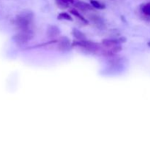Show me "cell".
I'll use <instances>...</instances> for the list:
<instances>
[{"instance_id":"cell-16","label":"cell","mask_w":150,"mask_h":150,"mask_svg":"<svg viewBox=\"0 0 150 150\" xmlns=\"http://www.w3.org/2000/svg\"><path fill=\"white\" fill-rule=\"evenodd\" d=\"M147 45H148V46H149V47H150V41H149V42H147Z\"/></svg>"},{"instance_id":"cell-1","label":"cell","mask_w":150,"mask_h":150,"mask_svg":"<svg viewBox=\"0 0 150 150\" xmlns=\"http://www.w3.org/2000/svg\"><path fill=\"white\" fill-rule=\"evenodd\" d=\"M34 14L31 11H26L21 13L16 18V24L21 30L29 29V26L32 23Z\"/></svg>"},{"instance_id":"cell-11","label":"cell","mask_w":150,"mask_h":150,"mask_svg":"<svg viewBox=\"0 0 150 150\" xmlns=\"http://www.w3.org/2000/svg\"><path fill=\"white\" fill-rule=\"evenodd\" d=\"M70 13H71V14H73L74 16H76L77 18H79V20L82 22V23H85V24H87L88 23V21L86 20V19L85 18L83 17L82 15H81L80 13H79L78 10H75V9H73V10H70Z\"/></svg>"},{"instance_id":"cell-2","label":"cell","mask_w":150,"mask_h":150,"mask_svg":"<svg viewBox=\"0 0 150 150\" xmlns=\"http://www.w3.org/2000/svg\"><path fill=\"white\" fill-rule=\"evenodd\" d=\"M34 38V33L30 29L21 30L13 37V40L18 45H24Z\"/></svg>"},{"instance_id":"cell-15","label":"cell","mask_w":150,"mask_h":150,"mask_svg":"<svg viewBox=\"0 0 150 150\" xmlns=\"http://www.w3.org/2000/svg\"><path fill=\"white\" fill-rule=\"evenodd\" d=\"M63 1H66V2H67V3H68V4H70V3L73 2V1H74L75 0H63Z\"/></svg>"},{"instance_id":"cell-9","label":"cell","mask_w":150,"mask_h":150,"mask_svg":"<svg viewBox=\"0 0 150 150\" xmlns=\"http://www.w3.org/2000/svg\"><path fill=\"white\" fill-rule=\"evenodd\" d=\"M72 34H73V37H74L76 39H77V40H85L86 39V37L84 34L82 32L79 31V29H74L72 32Z\"/></svg>"},{"instance_id":"cell-8","label":"cell","mask_w":150,"mask_h":150,"mask_svg":"<svg viewBox=\"0 0 150 150\" xmlns=\"http://www.w3.org/2000/svg\"><path fill=\"white\" fill-rule=\"evenodd\" d=\"M75 6H76V7H77L78 9H79V10L84 12L92 10L94 8L91 4H88V3L85 2V1H76V2L75 3Z\"/></svg>"},{"instance_id":"cell-10","label":"cell","mask_w":150,"mask_h":150,"mask_svg":"<svg viewBox=\"0 0 150 150\" xmlns=\"http://www.w3.org/2000/svg\"><path fill=\"white\" fill-rule=\"evenodd\" d=\"M141 11L144 16L150 17V2L142 4L140 7Z\"/></svg>"},{"instance_id":"cell-3","label":"cell","mask_w":150,"mask_h":150,"mask_svg":"<svg viewBox=\"0 0 150 150\" xmlns=\"http://www.w3.org/2000/svg\"><path fill=\"white\" fill-rule=\"evenodd\" d=\"M72 46L80 47V48H84V49L87 50L89 51H92V52L98 51L100 49V46L98 43H95V42L89 41L88 40L74 41L72 44Z\"/></svg>"},{"instance_id":"cell-4","label":"cell","mask_w":150,"mask_h":150,"mask_svg":"<svg viewBox=\"0 0 150 150\" xmlns=\"http://www.w3.org/2000/svg\"><path fill=\"white\" fill-rule=\"evenodd\" d=\"M125 42L126 38L122 37V38H120L119 39H104L103 40L102 44L106 48H111Z\"/></svg>"},{"instance_id":"cell-13","label":"cell","mask_w":150,"mask_h":150,"mask_svg":"<svg viewBox=\"0 0 150 150\" xmlns=\"http://www.w3.org/2000/svg\"><path fill=\"white\" fill-rule=\"evenodd\" d=\"M57 19H59V20L70 21H73V18H72L71 16H70V14H68V13H64V12L60 13L58 15V16H57Z\"/></svg>"},{"instance_id":"cell-14","label":"cell","mask_w":150,"mask_h":150,"mask_svg":"<svg viewBox=\"0 0 150 150\" xmlns=\"http://www.w3.org/2000/svg\"><path fill=\"white\" fill-rule=\"evenodd\" d=\"M56 4L60 9H62V10L67 8L69 7V4H70L66 1H63V0H56Z\"/></svg>"},{"instance_id":"cell-5","label":"cell","mask_w":150,"mask_h":150,"mask_svg":"<svg viewBox=\"0 0 150 150\" xmlns=\"http://www.w3.org/2000/svg\"><path fill=\"white\" fill-rule=\"evenodd\" d=\"M58 42V49L61 51H67L70 49V40L67 38L64 37L57 41Z\"/></svg>"},{"instance_id":"cell-7","label":"cell","mask_w":150,"mask_h":150,"mask_svg":"<svg viewBox=\"0 0 150 150\" xmlns=\"http://www.w3.org/2000/svg\"><path fill=\"white\" fill-rule=\"evenodd\" d=\"M46 34L49 38H54L59 35L60 30L57 26L51 25V26H48V29H47Z\"/></svg>"},{"instance_id":"cell-6","label":"cell","mask_w":150,"mask_h":150,"mask_svg":"<svg viewBox=\"0 0 150 150\" xmlns=\"http://www.w3.org/2000/svg\"><path fill=\"white\" fill-rule=\"evenodd\" d=\"M89 18L90 19L91 21L93 22L98 28H103L105 26V23H104V21L103 20L102 18L100 16L95 14H92L89 15Z\"/></svg>"},{"instance_id":"cell-12","label":"cell","mask_w":150,"mask_h":150,"mask_svg":"<svg viewBox=\"0 0 150 150\" xmlns=\"http://www.w3.org/2000/svg\"><path fill=\"white\" fill-rule=\"evenodd\" d=\"M90 4H92L94 8L99 9V10H103L105 8V5L97 0H90Z\"/></svg>"}]
</instances>
